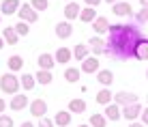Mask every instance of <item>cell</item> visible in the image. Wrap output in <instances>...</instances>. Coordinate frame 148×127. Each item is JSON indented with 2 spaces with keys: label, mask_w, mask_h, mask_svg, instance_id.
Instances as JSON below:
<instances>
[{
  "label": "cell",
  "mask_w": 148,
  "mask_h": 127,
  "mask_svg": "<svg viewBox=\"0 0 148 127\" xmlns=\"http://www.w3.org/2000/svg\"><path fill=\"white\" fill-rule=\"evenodd\" d=\"M79 78H82V69L69 67L67 71H64V80H67L69 84H75V82H79Z\"/></svg>",
  "instance_id": "603a6c76"
},
{
  "label": "cell",
  "mask_w": 148,
  "mask_h": 127,
  "mask_svg": "<svg viewBox=\"0 0 148 127\" xmlns=\"http://www.w3.org/2000/svg\"><path fill=\"white\" fill-rule=\"evenodd\" d=\"M122 116V110H120V106L118 104H110V106H105V119H110V121H118Z\"/></svg>",
  "instance_id": "e0dca14e"
},
{
  "label": "cell",
  "mask_w": 148,
  "mask_h": 127,
  "mask_svg": "<svg viewBox=\"0 0 148 127\" xmlns=\"http://www.w3.org/2000/svg\"><path fill=\"white\" fill-rule=\"evenodd\" d=\"M146 78H148V71H146Z\"/></svg>",
  "instance_id": "f6af8a7d"
},
{
  "label": "cell",
  "mask_w": 148,
  "mask_h": 127,
  "mask_svg": "<svg viewBox=\"0 0 148 127\" xmlns=\"http://www.w3.org/2000/svg\"><path fill=\"white\" fill-rule=\"evenodd\" d=\"M4 48V39H2V35H0V50Z\"/></svg>",
  "instance_id": "b9f144b4"
},
{
  "label": "cell",
  "mask_w": 148,
  "mask_h": 127,
  "mask_svg": "<svg viewBox=\"0 0 148 127\" xmlns=\"http://www.w3.org/2000/svg\"><path fill=\"white\" fill-rule=\"evenodd\" d=\"M56 35H58L60 39H69L71 35H73V26H71V22H60V24H56Z\"/></svg>",
  "instance_id": "5bb4252c"
},
{
  "label": "cell",
  "mask_w": 148,
  "mask_h": 127,
  "mask_svg": "<svg viewBox=\"0 0 148 127\" xmlns=\"http://www.w3.org/2000/svg\"><path fill=\"white\" fill-rule=\"evenodd\" d=\"M56 63H60V65H67L71 58H73V50H69V48H58L56 50Z\"/></svg>",
  "instance_id": "4fadbf2b"
},
{
  "label": "cell",
  "mask_w": 148,
  "mask_h": 127,
  "mask_svg": "<svg viewBox=\"0 0 148 127\" xmlns=\"http://www.w3.org/2000/svg\"><path fill=\"white\" fill-rule=\"evenodd\" d=\"M2 39H4V43H9V45H17V41H19V35L15 32V28H4L2 30Z\"/></svg>",
  "instance_id": "ffe728a7"
},
{
  "label": "cell",
  "mask_w": 148,
  "mask_h": 127,
  "mask_svg": "<svg viewBox=\"0 0 148 127\" xmlns=\"http://www.w3.org/2000/svg\"><path fill=\"white\" fill-rule=\"evenodd\" d=\"M105 2H110V4H112V2H114V4H116V2H120V0H105Z\"/></svg>",
  "instance_id": "7bdbcfd3"
},
{
  "label": "cell",
  "mask_w": 148,
  "mask_h": 127,
  "mask_svg": "<svg viewBox=\"0 0 148 127\" xmlns=\"http://www.w3.org/2000/svg\"><path fill=\"white\" fill-rule=\"evenodd\" d=\"M4 108H7V101H4L2 97H0V114H2V112H4Z\"/></svg>",
  "instance_id": "74e56055"
},
{
  "label": "cell",
  "mask_w": 148,
  "mask_h": 127,
  "mask_svg": "<svg viewBox=\"0 0 148 127\" xmlns=\"http://www.w3.org/2000/svg\"><path fill=\"white\" fill-rule=\"evenodd\" d=\"M19 84H22V88H26V90H32V88H34V84H37V80H34V75H30V73H24L22 78H19Z\"/></svg>",
  "instance_id": "4316f807"
},
{
  "label": "cell",
  "mask_w": 148,
  "mask_h": 127,
  "mask_svg": "<svg viewBox=\"0 0 148 127\" xmlns=\"http://www.w3.org/2000/svg\"><path fill=\"white\" fill-rule=\"evenodd\" d=\"M19 127H34V123H30V121H24V123L19 125Z\"/></svg>",
  "instance_id": "f35d334b"
},
{
  "label": "cell",
  "mask_w": 148,
  "mask_h": 127,
  "mask_svg": "<svg viewBox=\"0 0 148 127\" xmlns=\"http://www.w3.org/2000/svg\"><path fill=\"white\" fill-rule=\"evenodd\" d=\"M19 0H4L2 4H0V13L2 15H13V13H17L19 11Z\"/></svg>",
  "instance_id": "ba28073f"
},
{
  "label": "cell",
  "mask_w": 148,
  "mask_h": 127,
  "mask_svg": "<svg viewBox=\"0 0 148 127\" xmlns=\"http://www.w3.org/2000/svg\"><path fill=\"white\" fill-rule=\"evenodd\" d=\"M15 32H17L19 37H26V35L30 32V24H26V22H17V24H15Z\"/></svg>",
  "instance_id": "1f68e13d"
},
{
  "label": "cell",
  "mask_w": 148,
  "mask_h": 127,
  "mask_svg": "<svg viewBox=\"0 0 148 127\" xmlns=\"http://www.w3.org/2000/svg\"><path fill=\"white\" fill-rule=\"evenodd\" d=\"M73 58H77V60H82L84 63L86 58H88V45H75L73 48Z\"/></svg>",
  "instance_id": "484cf974"
},
{
  "label": "cell",
  "mask_w": 148,
  "mask_h": 127,
  "mask_svg": "<svg viewBox=\"0 0 148 127\" xmlns=\"http://www.w3.org/2000/svg\"><path fill=\"white\" fill-rule=\"evenodd\" d=\"M79 13H82V9H79L77 2H69L67 7H64V17L67 19H77Z\"/></svg>",
  "instance_id": "d6986e66"
},
{
  "label": "cell",
  "mask_w": 148,
  "mask_h": 127,
  "mask_svg": "<svg viewBox=\"0 0 148 127\" xmlns=\"http://www.w3.org/2000/svg\"><path fill=\"white\" fill-rule=\"evenodd\" d=\"M79 19H82V22H86V24L95 22V19H97V11H95L92 7H86V9H82V13H79Z\"/></svg>",
  "instance_id": "d4e9b609"
},
{
  "label": "cell",
  "mask_w": 148,
  "mask_h": 127,
  "mask_svg": "<svg viewBox=\"0 0 148 127\" xmlns=\"http://www.w3.org/2000/svg\"><path fill=\"white\" fill-rule=\"evenodd\" d=\"M0 127H13V119L7 114H0Z\"/></svg>",
  "instance_id": "836d02e7"
},
{
  "label": "cell",
  "mask_w": 148,
  "mask_h": 127,
  "mask_svg": "<svg viewBox=\"0 0 148 127\" xmlns=\"http://www.w3.org/2000/svg\"><path fill=\"white\" fill-rule=\"evenodd\" d=\"M30 7L34 9V11H47V7H49V2L47 0H30Z\"/></svg>",
  "instance_id": "4dcf8cb0"
},
{
  "label": "cell",
  "mask_w": 148,
  "mask_h": 127,
  "mask_svg": "<svg viewBox=\"0 0 148 127\" xmlns=\"http://www.w3.org/2000/svg\"><path fill=\"white\" fill-rule=\"evenodd\" d=\"M105 121H108V119H105V114H92L88 123H90V127H105V125H108Z\"/></svg>",
  "instance_id": "f546056e"
},
{
  "label": "cell",
  "mask_w": 148,
  "mask_h": 127,
  "mask_svg": "<svg viewBox=\"0 0 148 127\" xmlns=\"http://www.w3.org/2000/svg\"><path fill=\"white\" fill-rule=\"evenodd\" d=\"M17 15H19V22H26V24L39 22V13L34 11L32 7H30V2H28V4L24 2L22 7H19V11H17Z\"/></svg>",
  "instance_id": "3957f363"
},
{
  "label": "cell",
  "mask_w": 148,
  "mask_h": 127,
  "mask_svg": "<svg viewBox=\"0 0 148 127\" xmlns=\"http://www.w3.org/2000/svg\"><path fill=\"white\" fill-rule=\"evenodd\" d=\"M140 123H144V125H148V106H146V108H144V112H142V116H140Z\"/></svg>",
  "instance_id": "8d00e7d4"
},
{
  "label": "cell",
  "mask_w": 148,
  "mask_h": 127,
  "mask_svg": "<svg viewBox=\"0 0 148 127\" xmlns=\"http://www.w3.org/2000/svg\"><path fill=\"white\" fill-rule=\"evenodd\" d=\"M54 123L58 127H67L71 123V112H69V110H58L56 116H54Z\"/></svg>",
  "instance_id": "ac0fdd59"
},
{
  "label": "cell",
  "mask_w": 148,
  "mask_h": 127,
  "mask_svg": "<svg viewBox=\"0 0 148 127\" xmlns=\"http://www.w3.org/2000/svg\"><path fill=\"white\" fill-rule=\"evenodd\" d=\"M77 127H90V125H77Z\"/></svg>",
  "instance_id": "ee69618b"
},
{
  "label": "cell",
  "mask_w": 148,
  "mask_h": 127,
  "mask_svg": "<svg viewBox=\"0 0 148 127\" xmlns=\"http://www.w3.org/2000/svg\"><path fill=\"white\" fill-rule=\"evenodd\" d=\"M140 4H142V9H148V0H140Z\"/></svg>",
  "instance_id": "60d3db41"
},
{
  "label": "cell",
  "mask_w": 148,
  "mask_h": 127,
  "mask_svg": "<svg viewBox=\"0 0 148 127\" xmlns=\"http://www.w3.org/2000/svg\"><path fill=\"white\" fill-rule=\"evenodd\" d=\"M37 63H39V69H43V71H52V69H54V65H56V58H54V56H49V54H39Z\"/></svg>",
  "instance_id": "8fae6325"
},
{
  "label": "cell",
  "mask_w": 148,
  "mask_h": 127,
  "mask_svg": "<svg viewBox=\"0 0 148 127\" xmlns=\"http://www.w3.org/2000/svg\"><path fill=\"white\" fill-rule=\"evenodd\" d=\"M135 60H148V39H142L135 48Z\"/></svg>",
  "instance_id": "2e32d148"
},
{
  "label": "cell",
  "mask_w": 148,
  "mask_h": 127,
  "mask_svg": "<svg viewBox=\"0 0 148 127\" xmlns=\"http://www.w3.org/2000/svg\"><path fill=\"white\" fill-rule=\"evenodd\" d=\"M135 19H137L140 24H146V22H148V9H140V11L135 13Z\"/></svg>",
  "instance_id": "d6a6232c"
},
{
  "label": "cell",
  "mask_w": 148,
  "mask_h": 127,
  "mask_svg": "<svg viewBox=\"0 0 148 127\" xmlns=\"http://www.w3.org/2000/svg\"><path fill=\"white\" fill-rule=\"evenodd\" d=\"M97 82L103 84V86H112V82H114V73H112L110 69H101V71H97Z\"/></svg>",
  "instance_id": "9a60e30c"
},
{
  "label": "cell",
  "mask_w": 148,
  "mask_h": 127,
  "mask_svg": "<svg viewBox=\"0 0 148 127\" xmlns=\"http://www.w3.org/2000/svg\"><path fill=\"white\" fill-rule=\"evenodd\" d=\"M22 88V84H19V78L13 73H4L2 78H0V90L7 95H17V90Z\"/></svg>",
  "instance_id": "7a4b0ae2"
},
{
  "label": "cell",
  "mask_w": 148,
  "mask_h": 127,
  "mask_svg": "<svg viewBox=\"0 0 148 127\" xmlns=\"http://www.w3.org/2000/svg\"><path fill=\"white\" fill-rule=\"evenodd\" d=\"M26 106H30V101H28V97L26 95H13V99H11V104H9V108L11 110H15V112H19V110H24Z\"/></svg>",
  "instance_id": "52a82bcc"
},
{
  "label": "cell",
  "mask_w": 148,
  "mask_h": 127,
  "mask_svg": "<svg viewBox=\"0 0 148 127\" xmlns=\"http://www.w3.org/2000/svg\"><path fill=\"white\" fill-rule=\"evenodd\" d=\"M82 71H84V73H95V71H101V69H99V58H97V56H88L84 63H82Z\"/></svg>",
  "instance_id": "7c38bea8"
},
{
  "label": "cell",
  "mask_w": 148,
  "mask_h": 127,
  "mask_svg": "<svg viewBox=\"0 0 148 127\" xmlns=\"http://www.w3.org/2000/svg\"><path fill=\"white\" fill-rule=\"evenodd\" d=\"M92 28H95V32L97 35H110V22H108V17H97L95 22H92Z\"/></svg>",
  "instance_id": "30bf717a"
},
{
  "label": "cell",
  "mask_w": 148,
  "mask_h": 127,
  "mask_svg": "<svg viewBox=\"0 0 148 127\" xmlns=\"http://www.w3.org/2000/svg\"><path fill=\"white\" fill-rule=\"evenodd\" d=\"M84 2H86V7H92V9H97V7L101 4V0H84Z\"/></svg>",
  "instance_id": "d590c367"
},
{
  "label": "cell",
  "mask_w": 148,
  "mask_h": 127,
  "mask_svg": "<svg viewBox=\"0 0 148 127\" xmlns=\"http://www.w3.org/2000/svg\"><path fill=\"white\" fill-rule=\"evenodd\" d=\"M114 104H118V106L137 104V95H135V93H129V90H120V93L114 95Z\"/></svg>",
  "instance_id": "5b68a950"
},
{
  "label": "cell",
  "mask_w": 148,
  "mask_h": 127,
  "mask_svg": "<svg viewBox=\"0 0 148 127\" xmlns=\"http://www.w3.org/2000/svg\"><path fill=\"white\" fill-rule=\"evenodd\" d=\"M97 104L110 106V104H112V90H110V88H101L99 93H97Z\"/></svg>",
  "instance_id": "cb8c5ba5"
},
{
  "label": "cell",
  "mask_w": 148,
  "mask_h": 127,
  "mask_svg": "<svg viewBox=\"0 0 148 127\" xmlns=\"http://www.w3.org/2000/svg\"><path fill=\"white\" fill-rule=\"evenodd\" d=\"M34 80H37V84H49L54 80V75H52V71H37V75H34Z\"/></svg>",
  "instance_id": "83f0119b"
},
{
  "label": "cell",
  "mask_w": 148,
  "mask_h": 127,
  "mask_svg": "<svg viewBox=\"0 0 148 127\" xmlns=\"http://www.w3.org/2000/svg\"><path fill=\"white\" fill-rule=\"evenodd\" d=\"M88 45H90V50L95 52V56H97V54H103V52H105V43H103V39H101V37H90Z\"/></svg>",
  "instance_id": "44dd1931"
},
{
  "label": "cell",
  "mask_w": 148,
  "mask_h": 127,
  "mask_svg": "<svg viewBox=\"0 0 148 127\" xmlns=\"http://www.w3.org/2000/svg\"><path fill=\"white\" fill-rule=\"evenodd\" d=\"M112 11H114V15H118V17H129L133 13V9H131V2H116L112 7Z\"/></svg>",
  "instance_id": "9c48e42d"
},
{
  "label": "cell",
  "mask_w": 148,
  "mask_h": 127,
  "mask_svg": "<svg viewBox=\"0 0 148 127\" xmlns=\"http://www.w3.org/2000/svg\"><path fill=\"white\" fill-rule=\"evenodd\" d=\"M39 127H56V123L52 119H47V116H43V119H41V123H39Z\"/></svg>",
  "instance_id": "e575fe53"
},
{
  "label": "cell",
  "mask_w": 148,
  "mask_h": 127,
  "mask_svg": "<svg viewBox=\"0 0 148 127\" xmlns=\"http://www.w3.org/2000/svg\"><path fill=\"white\" fill-rule=\"evenodd\" d=\"M86 110V101L84 99H71L69 101V112L71 114H82Z\"/></svg>",
  "instance_id": "7402d4cb"
},
{
  "label": "cell",
  "mask_w": 148,
  "mask_h": 127,
  "mask_svg": "<svg viewBox=\"0 0 148 127\" xmlns=\"http://www.w3.org/2000/svg\"><path fill=\"white\" fill-rule=\"evenodd\" d=\"M7 65H9V69H11V71H19V69L24 67V58L19 56V54H13V56L9 58Z\"/></svg>",
  "instance_id": "f1b7e54d"
},
{
  "label": "cell",
  "mask_w": 148,
  "mask_h": 127,
  "mask_svg": "<svg viewBox=\"0 0 148 127\" xmlns=\"http://www.w3.org/2000/svg\"><path fill=\"white\" fill-rule=\"evenodd\" d=\"M142 112H144V108H142L140 104H131V106H122V116H125L129 123H133L135 119H140Z\"/></svg>",
  "instance_id": "277c9868"
},
{
  "label": "cell",
  "mask_w": 148,
  "mask_h": 127,
  "mask_svg": "<svg viewBox=\"0 0 148 127\" xmlns=\"http://www.w3.org/2000/svg\"><path fill=\"white\" fill-rule=\"evenodd\" d=\"M129 127H146L144 123H135V121H133V123H129Z\"/></svg>",
  "instance_id": "ab89813d"
},
{
  "label": "cell",
  "mask_w": 148,
  "mask_h": 127,
  "mask_svg": "<svg viewBox=\"0 0 148 127\" xmlns=\"http://www.w3.org/2000/svg\"><path fill=\"white\" fill-rule=\"evenodd\" d=\"M142 32L131 24H114L110 28V37L105 43V52L108 56H114L118 60H127L135 56V48L142 41Z\"/></svg>",
  "instance_id": "6da1fadb"
},
{
  "label": "cell",
  "mask_w": 148,
  "mask_h": 127,
  "mask_svg": "<svg viewBox=\"0 0 148 127\" xmlns=\"http://www.w3.org/2000/svg\"><path fill=\"white\" fill-rule=\"evenodd\" d=\"M45 112H47V101L45 99H34V101H30V114L32 116H37V119H43Z\"/></svg>",
  "instance_id": "8992f818"
}]
</instances>
